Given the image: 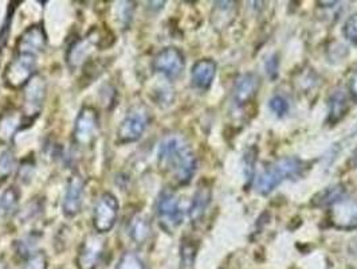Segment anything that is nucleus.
Returning <instances> with one entry per match:
<instances>
[{
	"label": "nucleus",
	"mask_w": 357,
	"mask_h": 269,
	"mask_svg": "<svg viewBox=\"0 0 357 269\" xmlns=\"http://www.w3.org/2000/svg\"><path fill=\"white\" fill-rule=\"evenodd\" d=\"M158 159L161 170L171 173L180 186L188 184L197 173V157L180 135H169L161 142Z\"/></svg>",
	"instance_id": "1"
},
{
	"label": "nucleus",
	"mask_w": 357,
	"mask_h": 269,
	"mask_svg": "<svg viewBox=\"0 0 357 269\" xmlns=\"http://www.w3.org/2000/svg\"><path fill=\"white\" fill-rule=\"evenodd\" d=\"M306 161L296 157H286L270 163L264 168L257 180V193L261 196H268L273 193L284 180H293L303 177Z\"/></svg>",
	"instance_id": "2"
},
{
	"label": "nucleus",
	"mask_w": 357,
	"mask_h": 269,
	"mask_svg": "<svg viewBox=\"0 0 357 269\" xmlns=\"http://www.w3.org/2000/svg\"><path fill=\"white\" fill-rule=\"evenodd\" d=\"M46 93H47L46 80L40 74H36L24 87L22 124L26 126H31L36 122V117L40 115V110L43 109Z\"/></svg>",
	"instance_id": "3"
},
{
	"label": "nucleus",
	"mask_w": 357,
	"mask_h": 269,
	"mask_svg": "<svg viewBox=\"0 0 357 269\" xmlns=\"http://www.w3.org/2000/svg\"><path fill=\"white\" fill-rule=\"evenodd\" d=\"M36 55L17 54L6 66V71L3 73V80L10 89H22L36 75Z\"/></svg>",
	"instance_id": "4"
},
{
	"label": "nucleus",
	"mask_w": 357,
	"mask_h": 269,
	"mask_svg": "<svg viewBox=\"0 0 357 269\" xmlns=\"http://www.w3.org/2000/svg\"><path fill=\"white\" fill-rule=\"evenodd\" d=\"M100 133V116L96 108H81L73 128V142L77 147L88 148Z\"/></svg>",
	"instance_id": "5"
},
{
	"label": "nucleus",
	"mask_w": 357,
	"mask_h": 269,
	"mask_svg": "<svg viewBox=\"0 0 357 269\" xmlns=\"http://www.w3.org/2000/svg\"><path fill=\"white\" fill-rule=\"evenodd\" d=\"M104 41H105V36L98 29H96V27L91 29L88 33V36L77 39L69 48L68 54H66L68 66L72 71H75V69L86 65L90 55L97 48L107 46V43Z\"/></svg>",
	"instance_id": "6"
},
{
	"label": "nucleus",
	"mask_w": 357,
	"mask_h": 269,
	"mask_svg": "<svg viewBox=\"0 0 357 269\" xmlns=\"http://www.w3.org/2000/svg\"><path fill=\"white\" fill-rule=\"evenodd\" d=\"M156 215L161 228L167 232H172L183 224L184 210L180 199L172 190H162L156 202Z\"/></svg>",
	"instance_id": "7"
},
{
	"label": "nucleus",
	"mask_w": 357,
	"mask_h": 269,
	"mask_svg": "<svg viewBox=\"0 0 357 269\" xmlns=\"http://www.w3.org/2000/svg\"><path fill=\"white\" fill-rule=\"evenodd\" d=\"M149 126L148 110L143 107L130 108L117 129V143L129 144L142 139Z\"/></svg>",
	"instance_id": "8"
},
{
	"label": "nucleus",
	"mask_w": 357,
	"mask_h": 269,
	"mask_svg": "<svg viewBox=\"0 0 357 269\" xmlns=\"http://www.w3.org/2000/svg\"><path fill=\"white\" fill-rule=\"evenodd\" d=\"M120 205L112 193H104L98 198L93 210V226L98 234L109 233L119 218Z\"/></svg>",
	"instance_id": "9"
},
{
	"label": "nucleus",
	"mask_w": 357,
	"mask_h": 269,
	"mask_svg": "<svg viewBox=\"0 0 357 269\" xmlns=\"http://www.w3.org/2000/svg\"><path fill=\"white\" fill-rule=\"evenodd\" d=\"M107 249V241L100 234H89L81 244L75 264L78 269H97Z\"/></svg>",
	"instance_id": "10"
},
{
	"label": "nucleus",
	"mask_w": 357,
	"mask_h": 269,
	"mask_svg": "<svg viewBox=\"0 0 357 269\" xmlns=\"http://www.w3.org/2000/svg\"><path fill=\"white\" fill-rule=\"evenodd\" d=\"M152 68L168 80H176L185 68V58L178 48L169 46L155 55Z\"/></svg>",
	"instance_id": "11"
},
{
	"label": "nucleus",
	"mask_w": 357,
	"mask_h": 269,
	"mask_svg": "<svg viewBox=\"0 0 357 269\" xmlns=\"http://www.w3.org/2000/svg\"><path fill=\"white\" fill-rule=\"evenodd\" d=\"M328 219L337 231L351 232L357 229V198L345 197L333 205L329 210Z\"/></svg>",
	"instance_id": "12"
},
{
	"label": "nucleus",
	"mask_w": 357,
	"mask_h": 269,
	"mask_svg": "<svg viewBox=\"0 0 357 269\" xmlns=\"http://www.w3.org/2000/svg\"><path fill=\"white\" fill-rule=\"evenodd\" d=\"M261 88V78L255 73H245L238 77L231 92L232 107L243 109L251 104Z\"/></svg>",
	"instance_id": "13"
},
{
	"label": "nucleus",
	"mask_w": 357,
	"mask_h": 269,
	"mask_svg": "<svg viewBox=\"0 0 357 269\" xmlns=\"http://www.w3.org/2000/svg\"><path fill=\"white\" fill-rule=\"evenodd\" d=\"M85 182L79 174H73L68 182L65 197L62 202V213L68 218H74L81 213L84 203Z\"/></svg>",
	"instance_id": "14"
},
{
	"label": "nucleus",
	"mask_w": 357,
	"mask_h": 269,
	"mask_svg": "<svg viewBox=\"0 0 357 269\" xmlns=\"http://www.w3.org/2000/svg\"><path fill=\"white\" fill-rule=\"evenodd\" d=\"M47 46V36L42 24H33L27 27L17 43V54L36 55L42 53Z\"/></svg>",
	"instance_id": "15"
},
{
	"label": "nucleus",
	"mask_w": 357,
	"mask_h": 269,
	"mask_svg": "<svg viewBox=\"0 0 357 269\" xmlns=\"http://www.w3.org/2000/svg\"><path fill=\"white\" fill-rule=\"evenodd\" d=\"M218 65L211 58H202L194 64L191 71L192 87L199 90H208L214 82Z\"/></svg>",
	"instance_id": "16"
},
{
	"label": "nucleus",
	"mask_w": 357,
	"mask_h": 269,
	"mask_svg": "<svg viewBox=\"0 0 357 269\" xmlns=\"http://www.w3.org/2000/svg\"><path fill=\"white\" fill-rule=\"evenodd\" d=\"M211 198H213V190L210 183H207L206 180H202L197 184V191L194 194L190 205V210H188L190 219L194 225H197L204 218L206 212L211 203Z\"/></svg>",
	"instance_id": "17"
},
{
	"label": "nucleus",
	"mask_w": 357,
	"mask_h": 269,
	"mask_svg": "<svg viewBox=\"0 0 357 269\" xmlns=\"http://www.w3.org/2000/svg\"><path fill=\"white\" fill-rule=\"evenodd\" d=\"M152 224L146 215H136L130 218L128 225V233L135 244L140 247L148 244L152 237Z\"/></svg>",
	"instance_id": "18"
},
{
	"label": "nucleus",
	"mask_w": 357,
	"mask_h": 269,
	"mask_svg": "<svg viewBox=\"0 0 357 269\" xmlns=\"http://www.w3.org/2000/svg\"><path fill=\"white\" fill-rule=\"evenodd\" d=\"M348 99L342 90H335L328 99V117L326 123L329 126H336L348 113Z\"/></svg>",
	"instance_id": "19"
},
{
	"label": "nucleus",
	"mask_w": 357,
	"mask_h": 269,
	"mask_svg": "<svg viewBox=\"0 0 357 269\" xmlns=\"http://www.w3.org/2000/svg\"><path fill=\"white\" fill-rule=\"evenodd\" d=\"M236 1H215L211 20L215 29L222 30L231 24L238 13Z\"/></svg>",
	"instance_id": "20"
},
{
	"label": "nucleus",
	"mask_w": 357,
	"mask_h": 269,
	"mask_svg": "<svg viewBox=\"0 0 357 269\" xmlns=\"http://www.w3.org/2000/svg\"><path fill=\"white\" fill-rule=\"evenodd\" d=\"M347 197V187L342 183L337 184H332L328 186L325 189H322L321 191H319L314 197L312 198V205L314 208H332L333 205H336L340 201H342Z\"/></svg>",
	"instance_id": "21"
},
{
	"label": "nucleus",
	"mask_w": 357,
	"mask_h": 269,
	"mask_svg": "<svg viewBox=\"0 0 357 269\" xmlns=\"http://www.w3.org/2000/svg\"><path fill=\"white\" fill-rule=\"evenodd\" d=\"M18 129H22V112L8 109L0 116V142L8 143Z\"/></svg>",
	"instance_id": "22"
},
{
	"label": "nucleus",
	"mask_w": 357,
	"mask_h": 269,
	"mask_svg": "<svg viewBox=\"0 0 357 269\" xmlns=\"http://www.w3.org/2000/svg\"><path fill=\"white\" fill-rule=\"evenodd\" d=\"M197 241L191 237H184L180 245V264L181 268H191L195 263Z\"/></svg>",
	"instance_id": "23"
},
{
	"label": "nucleus",
	"mask_w": 357,
	"mask_h": 269,
	"mask_svg": "<svg viewBox=\"0 0 357 269\" xmlns=\"http://www.w3.org/2000/svg\"><path fill=\"white\" fill-rule=\"evenodd\" d=\"M20 199V191L18 187L11 186L3 191L0 197V210L6 215H13L17 212Z\"/></svg>",
	"instance_id": "24"
},
{
	"label": "nucleus",
	"mask_w": 357,
	"mask_h": 269,
	"mask_svg": "<svg viewBox=\"0 0 357 269\" xmlns=\"http://www.w3.org/2000/svg\"><path fill=\"white\" fill-rule=\"evenodd\" d=\"M17 167V158L13 150H6L0 155V184L8 180Z\"/></svg>",
	"instance_id": "25"
},
{
	"label": "nucleus",
	"mask_w": 357,
	"mask_h": 269,
	"mask_svg": "<svg viewBox=\"0 0 357 269\" xmlns=\"http://www.w3.org/2000/svg\"><path fill=\"white\" fill-rule=\"evenodd\" d=\"M114 269L148 268H146L143 259H142L139 254H136V253H133V252H126V253H124V254L120 257V260H119V263H117V266H116V268Z\"/></svg>",
	"instance_id": "26"
},
{
	"label": "nucleus",
	"mask_w": 357,
	"mask_h": 269,
	"mask_svg": "<svg viewBox=\"0 0 357 269\" xmlns=\"http://www.w3.org/2000/svg\"><path fill=\"white\" fill-rule=\"evenodd\" d=\"M255 161H257V150L252 147L250 150H248L243 155V174H245V180L246 183L249 184L254 180V174H255Z\"/></svg>",
	"instance_id": "27"
},
{
	"label": "nucleus",
	"mask_w": 357,
	"mask_h": 269,
	"mask_svg": "<svg viewBox=\"0 0 357 269\" xmlns=\"http://www.w3.org/2000/svg\"><path fill=\"white\" fill-rule=\"evenodd\" d=\"M268 108H270V110H271L275 116H278V117H285L286 115L289 113L290 106H289V103H287V100H286L285 97H282V96H280V94H275V96H273V97L270 99Z\"/></svg>",
	"instance_id": "28"
},
{
	"label": "nucleus",
	"mask_w": 357,
	"mask_h": 269,
	"mask_svg": "<svg viewBox=\"0 0 357 269\" xmlns=\"http://www.w3.org/2000/svg\"><path fill=\"white\" fill-rule=\"evenodd\" d=\"M49 268V260L43 251H38L33 253L27 260L23 269H47Z\"/></svg>",
	"instance_id": "29"
},
{
	"label": "nucleus",
	"mask_w": 357,
	"mask_h": 269,
	"mask_svg": "<svg viewBox=\"0 0 357 269\" xmlns=\"http://www.w3.org/2000/svg\"><path fill=\"white\" fill-rule=\"evenodd\" d=\"M342 34L349 42L357 45V13L352 14L349 18L345 20L344 27H342Z\"/></svg>",
	"instance_id": "30"
},
{
	"label": "nucleus",
	"mask_w": 357,
	"mask_h": 269,
	"mask_svg": "<svg viewBox=\"0 0 357 269\" xmlns=\"http://www.w3.org/2000/svg\"><path fill=\"white\" fill-rule=\"evenodd\" d=\"M120 6H117V10H119V14H117V17H119V22H121L123 23V26L126 27V26H129V23H130V20H132V15H133V10H135V3H132V1H121V3H119Z\"/></svg>",
	"instance_id": "31"
},
{
	"label": "nucleus",
	"mask_w": 357,
	"mask_h": 269,
	"mask_svg": "<svg viewBox=\"0 0 357 269\" xmlns=\"http://www.w3.org/2000/svg\"><path fill=\"white\" fill-rule=\"evenodd\" d=\"M265 69H266V73H268V75L271 80L277 78L278 69H280V58H278V54H271V55L268 57V59L265 61Z\"/></svg>",
	"instance_id": "32"
},
{
	"label": "nucleus",
	"mask_w": 357,
	"mask_h": 269,
	"mask_svg": "<svg viewBox=\"0 0 357 269\" xmlns=\"http://www.w3.org/2000/svg\"><path fill=\"white\" fill-rule=\"evenodd\" d=\"M11 15H13V14H11ZM10 26H11V17L6 19V22L3 23L1 30H0V61H1V58H3V53H4L7 41H8V36H10Z\"/></svg>",
	"instance_id": "33"
},
{
	"label": "nucleus",
	"mask_w": 357,
	"mask_h": 269,
	"mask_svg": "<svg viewBox=\"0 0 357 269\" xmlns=\"http://www.w3.org/2000/svg\"><path fill=\"white\" fill-rule=\"evenodd\" d=\"M347 88H348V93L351 94V97L357 101V71H354L349 74Z\"/></svg>",
	"instance_id": "34"
},
{
	"label": "nucleus",
	"mask_w": 357,
	"mask_h": 269,
	"mask_svg": "<svg viewBox=\"0 0 357 269\" xmlns=\"http://www.w3.org/2000/svg\"><path fill=\"white\" fill-rule=\"evenodd\" d=\"M348 166H349L351 168H357V148L354 151V154L351 155V158H349V161H348Z\"/></svg>",
	"instance_id": "35"
},
{
	"label": "nucleus",
	"mask_w": 357,
	"mask_h": 269,
	"mask_svg": "<svg viewBox=\"0 0 357 269\" xmlns=\"http://www.w3.org/2000/svg\"><path fill=\"white\" fill-rule=\"evenodd\" d=\"M349 269H351V268H349Z\"/></svg>",
	"instance_id": "36"
}]
</instances>
